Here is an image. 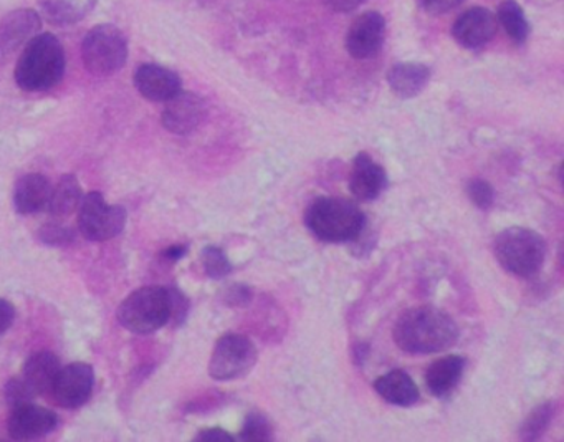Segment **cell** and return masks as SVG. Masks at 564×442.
<instances>
[{"label":"cell","instance_id":"8fae6325","mask_svg":"<svg viewBox=\"0 0 564 442\" xmlns=\"http://www.w3.org/2000/svg\"><path fill=\"white\" fill-rule=\"evenodd\" d=\"M384 41V18L379 12H365L353 22L346 34V50L356 60H368L379 54Z\"/></svg>","mask_w":564,"mask_h":442},{"label":"cell","instance_id":"4fadbf2b","mask_svg":"<svg viewBox=\"0 0 564 442\" xmlns=\"http://www.w3.org/2000/svg\"><path fill=\"white\" fill-rule=\"evenodd\" d=\"M161 122L168 132L174 135H189L206 118V102L196 93L181 90L173 99L168 100Z\"/></svg>","mask_w":564,"mask_h":442},{"label":"cell","instance_id":"d6986e66","mask_svg":"<svg viewBox=\"0 0 564 442\" xmlns=\"http://www.w3.org/2000/svg\"><path fill=\"white\" fill-rule=\"evenodd\" d=\"M375 389L389 405L401 406V408H410L421 398L416 383L402 370H392L376 379Z\"/></svg>","mask_w":564,"mask_h":442},{"label":"cell","instance_id":"52a82bcc","mask_svg":"<svg viewBox=\"0 0 564 442\" xmlns=\"http://www.w3.org/2000/svg\"><path fill=\"white\" fill-rule=\"evenodd\" d=\"M257 363V348L245 335L226 333L217 340L209 373L217 382H232L249 375Z\"/></svg>","mask_w":564,"mask_h":442},{"label":"cell","instance_id":"cb8c5ba5","mask_svg":"<svg viewBox=\"0 0 564 442\" xmlns=\"http://www.w3.org/2000/svg\"><path fill=\"white\" fill-rule=\"evenodd\" d=\"M498 24L517 45L525 44L530 35V24L517 0H504L497 12Z\"/></svg>","mask_w":564,"mask_h":442},{"label":"cell","instance_id":"3957f363","mask_svg":"<svg viewBox=\"0 0 564 442\" xmlns=\"http://www.w3.org/2000/svg\"><path fill=\"white\" fill-rule=\"evenodd\" d=\"M304 224L323 242L346 243L359 239L366 229V216L353 201L318 197L308 206Z\"/></svg>","mask_w":564,"mask_h":442},{"label":"cell","instance_id":"f546056e","mask_svg":"<svg viewBox=\"0 0 564 442\" xmlns=\"http://www.w3.org/2000/svg\"><path fill=\"white\" fill-rule=\"evenodd\" d=\"M467 194L469 200L475 204L479 209L487 211L494 206L495 191L488 181L485 180H470L467 184Z\"/></svg>","mask_w":564,"mask_h":442},{"label":"cell","instance_id":"9c48e42d","mask_svg":"<svg viewBox=\"0 0 564 442\" xmlns=\"http://www.w3.org/2000/svg\"><path fill=\"white\" fill-rule=\"evenodd\" d=\"M93 386L95 372L92 366L77 362L60 369L50 393L61 408L77 409L92 398Z\"/></svg>","mask_w":564,"mask_h":442},{"label":"cell","instance_id":"e0dca14e","mask_svg":"<svg viewBox=\"0 0 564 442\" xmlns=\"http://www.w3.org/2000/svg\"><path fill=\"white\" fill-rule=\"evenodd\" d=\"M51 184L44 174L31 172L22 175L14 188V207L22 216L42 213L47 209Z\"/></svg>","mask_w":564,"mask_h":442},{"label":"cell","instance_id":"9a60e30c","mask_svg":"<svg viewBox=\"0 0 564 442\" xmlns=\"http://www.w3.org/2000/svg\"><path fill=\"white\" fill-rule=\"evenodd\" d=\"M133 83L151 102H168L181 92L183 81L176 71L154 64H145L135 71Z\"/></svg>","mask_w":564,"mask_h":442},{"label":"cell","instance_id":"6da1fadb","mask_svg":"<svg viewBox=\"0 0 564 442\" xmlns=\"http://www.w3.org/2000/svg\"><path fill=\"white\" fill-rule=\"evenodd\" d=\"M394 340L411 355H430L453 347L459 340V327L440 308L414 307L395 321Z\"/></svg>","mask_w":564,"mask_h":442},{"label":"cell","instance_id":"f1b7e54d","mask_svg":"<svg viewBox=\"0 0 564 442\" xmlns=\"http://www.w3.org/2000/svg\"><path fill=\"white\" fill-rule=\"evenodd\" d=\"M38 240L51 247H67L74 240V233L71 227L58 223H47L41 226L37 233Z\"/></svg>","mask_w":564,"mask_h":442},{"label":"cell","instance_id":"5bb4252c","mask_svg":"<svg viewBox=\"0 0 564 442\" xmlns=\"http://www.w3.org/2000/svg\"><path fill=\"white\" fill-rule=\"evenodd\" d=\"M57 424L58 418L54 411L31 403L12 409L8 431L15 441H34L54 432Z\"/></svg>","mask_w":564,"mask_h":442},{"label":"cell","instance_id":"ffe728a7","mask_svg":"<svg viewBox=\"0 0 564 442\" xmlns=\"http://www.w3.org/2000/svg\"><path fill=\"white\" fill-rule=\"evenodd\" d=\"M60 369L58 356L50 351H38L25 362L22 378L37 393V396L47 395L50 393Z\"/></svg>","mask_w":564,"mask_h":442},{"label":"cell","instance_id":"7402d4cb","mask_svg":"<svg viewBox=\"0 0 564 442\" xmlns=\"http://www.w3.org/2000/svg\"><path fill=\"white\" fill-rule=\"evenodd\" d=\"M93 0H41V18L57 27L77 24L92 11Z\"/></svg>","mask_w":564,"mask_h":442},{"label":"cell","instance_id":"e575fe53","mask_svg":"<svg viewBox=\"0 0 564 442\" xmlns=\"http://www.w3.org/2000/svg\"><path fill=\"white\" fill-rule=\"evenodd\" d=\"M233 435L230 432L223 431L220 428L204 429L196 435V441L203 442H230L233 441Z\"/></svg>","mask_w":564,"mask_h":442},{"label":"cell","instance_id":"8992f818","mask_svg":"<svg viewBox=\"0 0 564 442\" xmlns=\"http://www.w3.org/2000/svg\"><path fill=\"white\" fill-rule=\"evenodd\" d=\"M82 58L90 73L110 77L125 67L128 60V41L116 25H96L83 41Z\"/></svg>","mask_w":564,"mask_h":442},{"label":"cell","instance_id":"484cf974","mask_svg":"<svg viewBox=\"0 0 564 442\" xmlns=\"http://www.w3.org/2000/svg\"><path fill=\"white\" fill-rule=\"evenodd\" d=\"M200 259H203L204 271L210 279L219 281V279L227 277L232 272V265H230L226 252L219 247L207 246L203 250Z\"/></svg>","mask_w":564,"mask_h":442},{"label":"cell","instance_id":"2e32d148","mask_svg":"<svg viewBox=\"0 0 564 442\" xmlns=\"http://www.w3.org/2000/svg\"><path fill=\"white\" fill-rule=\"evenodd\" d=\"M385 186H388V174L384 168L378 165L368 152H359L349 172V190L353 196L359 201H375L381 196Z\"/></svg>","mask_w":564,"mask_h":442},{"label":"cell","instance_id":"30bf717a","mask_svg":"<svg viewBox=\"0 0 564 442\" xmlns=\"http://www.w3.org/2000/svg\"><path fill=\"white\" fill-rule=\"evenodd\" d=\"M41 31L42 18L34 9H19L0 19V64L12 60Z\"/></svg>","mask_w":564,"mask_h":442},{"label":"cell","instance_id":"d590c367","mask_svg":"<svg viewBox=\"0 0 564 442\" xmlns=\"http://www.w3.org/2000/svg\"><path fill=\"white\" fill-rule=\"evenodd\" d=\"M332 11L339 12V14H349L356 11L359 5L365 4L366 0H325Z\"/></svg>","mask_w":564,"mask_h":442},{"label":"cell","instance_id":"277c9868","mask_svg":"<svg viewBox=\"0 0 564 442\" xmlns=\"http://www.w3.org/2000/svg\"><path fill=\"white\" fill-rule=\"evenodd\" d=\"M495 257L505 271L517 277H533L546 259V240L528 227H508L494 243Z\"/></svg>","mask_w":564,"mask_h":442},{"label":"cell","instance_id":"1f68e13d","mask_svg":"<svg viewBox=\"0 0 564 442\" xmlns=\"http://www.w3.org/2000/svg\"><path fill=\"white\" fill-rule=\"evenodd\" d=\"M421 8L430 15H444L463 4V0H419Z\"/></svg>","mask_w":564,"mask_h":442},{"label":"cell","instance_id":"d4e9b609","mask_svg":"<svg viewBox=\"0 0 564 442\" xmlns=\"http://www.w3.org/2000/svg\"><path fill=\"white\" fill-rule=\"evenodd\" d=\"M554 412H556L554 403H543V405L537 406L521 426L520 438L525 441H534V439L541 438L550 422L553 421Z\"/></svg>","mask_w":564,"mask_h":442},{"label":"cell","instance_id":"ba28073f","mask_svg":"<svg viewBox=\"0 0 564 442\" xmlns=\"http://www.w3.org/2000/svg\"><path fill=\"white\" fill-rule=\"evenodd\" d=\"M78 229L85 239L105 242L119 236L126 226V209L123 206H110L100 193H89L80 201Z\"/></svg>","mask_w":564,"mask_h":442},{"label":"cell","instance_id":"5b68a950","mask_svg":"<svg viewBox=\"0 0 564 442\" xmlns=\"http://www.w3.org/2000/svg\"><path fill=\"white\" fill-rule=\"evenodd\" d=\"M170 320V292L164 287L138 288L118 307L119 324L133 333H152Z\"/></svg>","mask_w":564,"mask_h":442},{"label":"cell","instance_id":"603a6c76","mask_svg":"<svg viewBox=\"0 0 564 442\" xmlns=\"http://www.w3.org/2000/svg\"><path fill=\"white\" fill-rule=\"evenodd\" d=\"M82 186L78 183L77 175L64 174L58 183L51 186L48 197L47 213L54 217H67L73 214L82 201Z\"/></svg>","mask_w":564,"mask_h":442},{"label":"cell","instance_id":"836d02e7","mask_svg":"<svg viewBox=\"0 0 564 442\" xmlns=\"http://www.w3.org/2000/svg\"><path fill=\"white\" fill-rule=\"evenodd\" d=\"M15 320V308L11 302L0 298V337L12 327Z\"/></svg>","mask_w":564,"mask_h":442},{"label":"cell","instance_id":"7c38bea8","mask_svg":"<svg viewBox=\"0 0 564 442\" xmlns=\"http://www.w3.org/2000/svg\"><path fill=\"white\" fill-rule=\"evenodd\" d=\"M497 31V15L485 8H472L453 22L452 37L460 47L476 50L491 44Z\"/></svg>","mask_w":564,"mask_h":442},{"label":"cell","instance_id":"ac0fdd59","mask_svg":"<svg viewBox=\"0 0 564 442\" xmlns=\"http://www.w3.org/2000/svg\"><path fill=\"white\" fill-rule=\"evenodd\" d=\"M430 80L429 67L416 61L392 65L388 71V83L392 92L402 100L416 99Z\"/></svg>","mask_w":564,"mask_h":442},{"label":"cell","instance_id":"8d00e7d4","mask_svg":"<svg viewBox=\"0 0 564 442\" xmlns=\"http://www.w3.org/2000/svg\"><path fill=\"white\" fill-rule=\"evenodd\" d=\"M186 252L187 246H171L164 250L163 257L164 259L171 260V262H176V260L183 259Z\"/></svg>","mask_w":564,"mask_h":442},{"label":"cell","instance_id":"44dd1931","mask_svg":"<svg viewBox=\"0 0 564 442\" xmlns=\"http://www.w3.org/2000/svg\"><path fill=\"white\" fill-rule=\"evenodd\" d=\"M463 370H465L463 356L449 355L436 360L426 372V385L430 395L437 398L449 395L462 378Z\"/></svg>","mask_w":564,"mask_h":442},{"label":"cell","instance_id":"d6a6232c","mask_svg":"<svg viewBox=\"0 0 564 442\" xmlns=\"http://www.w3.org/2000/svg\"><path fill=\"white\" fill-rule=\"evenodd\" d=\"M252 301V291L248 285H232L227 288L226 302L230 307H244Z\"/></svg>","mask_w":564,"mask_h":442},{"label":"cell","instance_id":"4dcf8cb0","mask_svg":"<svg viewBox=\"0 0 564 442\" xmlns=\"http://www.w3.org/2000/svg\"><path fill=\"white\" fill-rule=\"evenodd\" d=\"M168 292H170L171 320H173L176 327H180L186 320L187 311H189V302L177 288H168Z\"/></svg>","mask_w":564,"mask_h":442},{"label":"cell","instance_id":"7a4b0ae2","mask_svg":"<svg viewBox=\"0 0 564 442\" xmlns=\"http://www.w3.org/2000/svg\"><path fill=\"white\" fill-rule=\"evenodd\" d=\"M64 75V45L54 34H38L25 45L14 78L25 92H45L57 87Z\"/></svg>","mask_w":564,"mask_h":442},{"label":"cell","instance_id":"83f0119b","mask_svg":"<svg viewBox=\"0 0 564 442\" xmlns=\"http://www.w3.org/2000/svg\"><path fill=\"white\" fill-rule=\"evenodd\" d=\"M37 398V393L28 386L24 378L9 379L8 385L4 386V399L9 408H21L24 405H31Z\"/></svg>","mask_w":564,"mask_h":442},{"label":"cell","instance_id":"4316f807","mask_svg":"<svg viewBox=\"0 0 564 442\" xmlns=\"http://www.w3.org/2000/svg\"><path fill=\"white\" fill-rule=\"evenodd\" d=\"M239 438L242 441H271L274 438V429L271 422L262 412H251L245 418L244 428L240 431Z\"/></svg>","mask_w":564,"mask_h":442}]
</instances>
